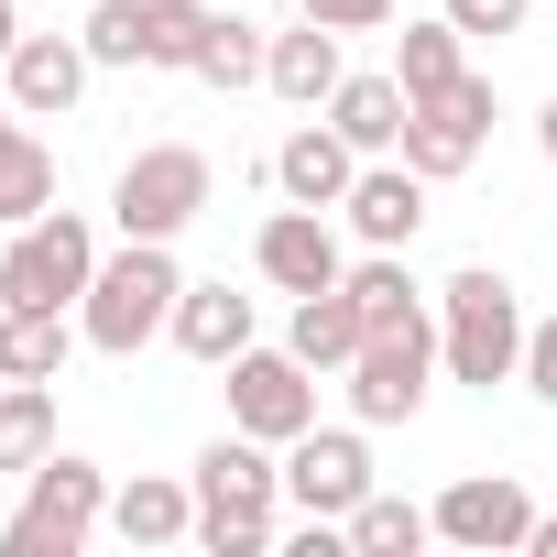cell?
I'll return each instance as SVG.
<instances>
[{
	"label": "cell",
	"mask_w": 557,
	"mask_h": 557,
	"mask_svg": "<svg viewBox=\"0 0 557 557\" xmlns=\"http://www.w3.org/2000/svg\"><path fill=\"white\" fill-rule=\"evenodd\" d=\"M524 296H513V273H492V262H459L448 285H437V361H448V383H513L524 372Z\"/></svg>",
	"instance_id": "1"
},
{
	"label": "cell",
	"mask_w": 557,
	"mask_h": 557,
	"mask_svg": "<svg viewBox=\"0 0 557 557\" xmlns=\"http://www.w3.org/2000/svg\"><path fill=\"white\" fill-rule=\"evenodd\" d=\"M197 546L208 557H262L273 546V503H285V470H273V437H208L197 448Z\"/></svg>",
	"instance_id": "2"
},
{
	"label": "cell",
	"mask_w": 557,
	"mask_h": 557,
	"mask_svg": "<svg viewBox=\"0 0 557 557\" xmlns=\"http://www.w3.org/2000/svg\"><path fill=\"white\" fill-rule=\"evenodd\" d=\"M175 296H186L175 240H121V251H99V285L77 296V329H88V350L132 361L143 339H164V329H175Z\"/></svg>",
	"instance_id": "3"
},
{
	"label": "cell",
	"mask_w": 557,
	"mask_h": 557,
	"mask_svg": "<svg viewBox=\"0 0 557 557\" xmlns=\"http://www.w3.org/2000/svg\"><path fill=\"white\" fill-rule=\"evenodd\" d=\"M99 524H110V470L77 459V448H45V459L23 470L12 524H0V557H77Z\"/></svg>",
	"instance_id": "4"
},
{
	"label": "cell",
	"mask_w": 557,
	"mask_h": 557,
	"mask_svg": "<svg viewBox=\"0 0 557 557\" xmlns=\"http://www.w3.org/2000/svg\"><path fill=\"white\" fill-rule=\"evenodd\" d=\"M99 285V230L77 208H45L0 240V307H77Z\"/></svg>",
	"instance_id": "5"
},
{
	"label": "cell",
	"mask_w": 557,
	"mask_h": 557,
	"mask_svg": "<svg viewBox=\"0 0 557 557\" xmlns=\"http://www.w3.org/2000/svg\"><path fill=\"white\" fill-rule=\"evenodd\" d=\"M208 153L197 143H143L132 164H121V186H110V219H121V240H175L197 208H208Z\"/></svg>",
	"instance_id": "6"
},
{
	"label": "cell",
	"mask_w": 557,
	"mask_h": 557,
	"mask_svg": "<svg viewBox=\"0 0 557 557\" xmlns=\"http://www.w3.org/2000/svg\"><path fill=\"white\" fill-rule=\"evenodd\" d=\"M426 383H437V318L372 329L361 361H350V416H361V426H405V416L426 405Z\"/></svg>",
	"instance_id": "7"
},
{
	"label": "cell",
	"mask_w": 557,
	"mask_h": 557,
	"mask_svg": "<svg viewBox=\"0 0 557 557\" xmlns=\"http://www.w3.org/2000/svg\"><path fill=\"white\" fill-rule=\"evenodd\" d=\"M481 143H492V77H459V88H437V99H416V110H405V164H416L426 186L470 175V164H481Z\"/></svg>",
	"instance_id": "8"
},
{
	"label": "cell",
	"mask_w": 557,
	"mask_h": 557,
	"mask_svg": "<svg viewBox=\"0 0 557 557\" xmlns=\"http://www.w3.org/2000/svg\"><path fill=\"white\" fill-rule=\"evenodd\" d=\"M426 513H437V546H470V557H513V546L535 535V492H524L513 470H470V481H448Z\"/></svg>",
	"instance_id": "9"
},
{
	"label": "cell",
	"mask_w": 557,
	"mask_h": 557,
	"mask_svg": "<svg viewBox=\"0 0 557 557\" xmlns=\"http://www.w3.org/2000/svg\"><path fill=\"white\" fill-rule=\"evenodd\" d=\"M230 426H240V437H273V448L307 437V426H318V383H307V361L251 339V350L230 361Z\"/></svg>",
	"instance_id": "10"
},
{
	"label": "cell",
	"mask_w": 557,
	"mask_h": 557,
	"mask_svg": "<svg viewBox=\"0 0 557 557\" xmlns=\"http://www.w3.org/2000/svg\"><path fill=\"white\" fill-rule=\"evenodd\" d=\"M361 492H372V448H361L350 426H307V437H285V503H296V513L350 524Z\"/></svg>",
	"instance_id": "11"
},
{
	"label": "cell",
	"mask_w": 557,
	"mask_h": 557,
	"mask_svg": "<svg viewBox=\"0 0 557 557\" xmlns=\"http://www.w3.org/2000/svg\"><path fill=\"white\" fill-rule=\"evenodd\" d=\"M251 262H262V285H273V296H318V285H339V273H350V262H339V230H329V208H296V197L262 219Z\"/></svg>",
	"instance_id": "12"
},
{
	"label": "cell",
	"mask_w": 557,
	"mask_h": 557,
	"mask_svg": "<svg viewBox=\"0 0 557 557\" xmlns=\"http://www.w3.org/2000/svg\"><path fill=\"white\" fill-rule=\"evenodd\" d=\"M88 34H23L12 45V66H0V88H12V110L23 121H66L77 110V88H88Z\"/></svg>",
	"instance_id": "13"
},
{
	"label": "cell",
	"mask_w": 557,
	"mask_h": 557,
	"mask_svg": "<svg viewBox=\"0 0 557 557\" xmlns=\"http://www.w3.org/2000/svg\"><path fill=\"white\" fill-rule=\"evenodd\" d=\"M339 219H350V230H361L372 251H405V240L426 230V175H416V164H383V153H372V164L350 175Z\"/></svg>",
	"instance_id": "14"
},
{
	"label": "cell",
	"mask_w": 557,
	"mask_h": 557,
	"mask_svg": "<svg viewBox=\"0 0 557 557\" xmlns=\"http://www.w3.org/2000/svg\"><path fill=\"white\" fill-rule=\"evenodd\" d=\"M186 361H208V372H230L240 350H251V296L230 285V273H219V285H186L175 296V329H164Z\"/></svg>",
	"instance_id": "15"
},
{
	"label": "cell",
	"mask_w": 557,
	"mask_h": 557,
	"mask_svg": "<svg viewBox=\"0 0 557 557\" xmlns=\"http://www.w3.org/2000/svg\"><path fill=\"white\" fill-rule=\"evenodd\" d=\"M350 175H361V153H350L339 121H307V132H285V153H273V186H285L296 208H339Z\"/></svg>",
	"instance_id": "16"
},
{
	"label": "cell",
	"mask_w": 557,
	"mask_h": 557,
	"mask_svg": "<svg viewBox=\"0 0 557 557\" xmlns=\"http://www.w3.org/2000/svg\"><path fill=\"white\" fill-rule=\"evenodd\" d=\"M361 296L350 285H318V296H296V318H285V350L307 361V372H350L361 361Z\"/></svg>",
	"instance_id": "17"
},
{
	"label": "cell",
	"mask_w": 557,
	"mask_h": 557,
	"mask_svg": "<svg viewBox=\"0 0 557 557\" xmlns=\"http://www.w3.org/2000/svg\"><path fill=\"white\" fill-rule=\"evenodd\" d=\"M110 535H121V546H186V535H197V481H164V470L121 481V492H110Z\"/></svg>",
	"instance_id": "18"
},
{
	"label": "cell",
	"mask_w": 557,
	"mask_h": 557,
	"mask_svg": "<svg viewBox=\"0 0 557 557\" xmlns=\"http://www.w3.org/2000/svg\"><path fill=\"white\" fill-rule=\"evenodd\" d=\"M339 77H350V66H339V34L307 23V12H296V34H273V55H262V88H273V99H296V110H329Z\"/></svg>",
	"instance_id": "19"
},
{
	"label": "cell",
	"mask_w": 557,
	"mask_h": 557,
	"mask_svg": "<svg viewBox=\"0 0 557 557\" xmlns=\"http://www.w3.org/2000/svg\"><path fill=\"white\" fill-rule=\"evenodd\" d=\"M405 110H416L405 77H339V88H329V121L350 132L361 164H372V153H405Z\"/></svg>",
	"instance_id": "20"
},
{
	"label": "cell",
	"mask_w": 557,
	"mask_h": 557,
	"mask_svg": "<svg viewBox=\"0 0 557 557\" xmlns=\"http://www.w3.org/2000/svg\"><path fill=\"white\" fill-rule=\"evenodd\" d=\"M77 339L88 329H66V307H0V383H55Z\"/></svg>",
	"instance_id": "21"
},
{
	"label": "cell",
	"mask_w": 557,
	"mask_h": 557,
	"mask_svg": "<svg viewBox=\"0 0 557 557\" xmlns=\"http://www.w3.org/2000/svg\"><path fill=\"white\" fill-rule=\"evenodd\" d=\"M394 77H405V99H437V88H459L470 77V34L437 12V23H405L394 34Z\"/></svg>",
	"instance_id": "22"
},
{
	"label": "cell",
	"mask_w": 557,
	"mask_h": 557,
	"mask_svg": "<svg viewBox=\"0 0 557 557\" xmlns=\"http://www.w3.org/2000/svg\"><path fill=\"white\" fill-rule=\"evenodd\" d=\"M55 208V153L23 132V121H0V230H23Z\"/></svg>",
	"instance_id": "23"
},
{
	"label": "cell",
	"mask_w": 557,
	"mask_h": 557,
	"mask_svg": "<svg viewBox=\"0 0 557 557\" xmlns=\"http://www.w3.org/2000/svg\"><path fill=\"white\" fill-rule=\"evenodd\" d=\"M339 285L361 296V329H416V318H426V285L405 273V251H372V262H350Z\"/></svg>",
	"instance_id": "24"
},
{
	"label": "cell",
	"mask_w": 557,
	"mask_h": 557,
	"mask_svg": "<svg viewBox=\"0 0 557 557\" xmlns=\"http://www.w3.org/2000/svg\"><path fill=\"white\" fill-rule=\"evenodd\" d=\"M339 535H350L361 557H416V546L437 535V513H426V503H394V492H361Z\"/></svg>",
	"instance_id": "25"
},
{
	"label": "cell",
	"mask_w": 557,
	"mask_h": 557,
	"mask_svg": "<svg viewBox=\"0 0 557 557\" xmlns=\"http://www.w3.org/2000/svg\"><path fill=\"white\" fill-rule=\"evenodd\" d=\"M55 448V383H0V470H34Z\"/></svg>",
	"instance_id": "26"
},
{
	"label": "cell",
	"mask_w": 557,
	"mask_h": 557,
	"mask_svg": "<svg viewBox=\"0 0 557 557\" xmlns=\"http://www.w3.org/2000/svg\"><path fill=\"white\" fill-rule=\"evenodd\" d=\"M262 55H273V34H251L240 12H219L208 23V45H197V66L186 77H208V88H262Z\"/></svg>",
	"instance_id": "27"
},
{
	"label": "cell",
	"mask_w": 557,
	"mask_h": 557,
	"mask_svg": "<svg viewBox=\"0 0 557 557\" xmlns=\"http://www.w3.org/2000/svg\"><path fill=\"white\" fill-rule=\"evenodd\" d=\"M208 23H219L208 0H143V66H175L186 77L197 45H208Z\"/></svg>",
	"instance_id": "28"
},
{
	"label": "cell",
	"mask_w": 557,
	"mask_h": 557,
	"mask_svg": "<svg viewBox=\"0 0 557 557\" xmlns=\"http://www.w3.org/2000/svg\"><path fill=\"white\" fill-rule=\"evenodd\" d=\"M88 55L99 66H143V0H99L88 12Z\"/></svg>",
	"instance_id": "29"
},
{
	"label": "cell",
	"mask_w": 557,
	"mask_h": 557,
	"mask_svg": "<svg viewBox=\"0 0 557 557\" xmlns=\"http://www.w3.org/2000/svg\"><path fill=\"white\" fill-rule=\"evenodd\" d=\"M437 12L481 45V34H524V23H535V0H437Z\"/></svg>",
	"instance_id": "30"
},
{
	"label": "cell",
	"mask_w": 557,
	"mask_h": 557,
	"mask_svg": "<svg viewBox=\"0 0 557 557\" xmlns=\"http://www.w3.org/2000/svg\"><path fill=\"white\" fill-rule=\"evenodd\" d=\"M307 23H329V34H383L394 23V0H296Z\"/></svg>",
	"instance_id": "31"
},
{
	"label": "cell",
	"mask_w": 557,
	"mask_h": 557,
	"mask_svg": "<svg viewBox=\"0 0 557 557\" xmlns=\"http://www.w3.org/2000/svg\"><path fill=\"white\" fill-rule=\"evenodd\" d=\"M513 383H535V405H557V318L524 329V372H513Z\"/></svg>",
	"instance_id": "32"
},
{
	"label": "cell",
	"mask_w": 557,
	"mask_h": 557,
	"mask_svg": "<svg viewBox=\"0 0 557 557\" xmlns=\"http://www.w3.org/2000/svg\"><path fill=\"white\" fill-rule=\"evenodd\" d=\"M524 557H557V513H535V535H524Z\"/></svg>",
	"instance_id": "33"
},
{
	"label": "cell",
	"mask_w": 557,
	"mask_h": 557,
	"mask_svg": "<svg viewBox=\"0 0 557 557\" xmlns=\"http://www.w3.org/2000/svg\"><path fill=\"white\" fill-rule=\"evenodd\" d=\"M12 45H23V12H12V0H0V66H12Z\"/></svg>",
	"instance_id": "34"
},
{
	"label": "cell",
	"mask_w": 557,
	"mask_h": 557,
	"mask_svg": "<svg viewBox=\"0 0 557 557\" xmlns=\"http://www.w3.org/2000/svg\"><path fill=\"white\" fill-rule=\"evenodd\" d=\"M535 143H546V164H557V99H546V121H535Z\"/></svg>",
	"instance_id": "35"
}]
</instances>
